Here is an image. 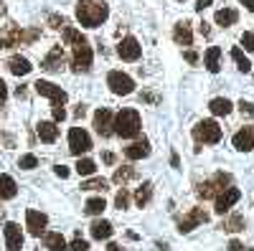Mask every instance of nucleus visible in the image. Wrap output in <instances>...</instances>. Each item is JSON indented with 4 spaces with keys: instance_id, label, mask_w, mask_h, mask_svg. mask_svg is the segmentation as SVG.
<instances>
[{
    "instance_id": "nucleus-29",
    "label": "nucleus",
    "mask_w": 254,
    "mask_h": 251,
    "mask_svg": "<svg viewBox=\"0 0 254 251\" xmlns=\"http://www.w3.org/2000/svg\"><path fill=\"white\" fill-rule=\"evenodd\" d=\"M219 228H224V231H244V216H229L221 221Z\"/></svg>"
},
{
    "instance_id": "nucleus-40",
    "label": "nucleus",
    "mask_w": 254,
    "mask_h": 251,
    "mask_svg": "<svg viewBox=\"0 0 254 251\" xmlns=\"http://www.w3.org/2000/svg\"><path fill=\"white\" fill-rule=\"evenodd\" d=\"M242 46L254 53V33H244V36H242Z\"/></svg>"
},
{
    "instance_id": "nucleus-27",
    "label": "nucleus",
    "mask_w": 254,
    "mask_h": 251,
    "mask_svg": "<svg viewBox=\"0 0 254 251\" xmlns=\"http://www.w3.org/2000/svg\"><path fill=\"white\" fill-rule=\"evenodd\" d=\"M150 198H153V183H142V185L137 188V193H135L137 208H145L147 203H150Z\"/></svg>"
},
{
    "instance_id": "nucleus-46",
    "label": "nucleus",
    "mask_w": 254,
    "mask_h": 251,
    "mask_svg": "<svg viewBox=\"0 0 254 251\" xmlns=\"http://www.w3.org/2000/svg\"><path fill=\"white\" fill-rule=\"evenodd\" d=\"M84 114H87V107H84V104H79V107L74 109V117H76V119H81Z\"/></svg>"
},
{
    "instance_id": "nucleus-22",
    "label": "nucleus",
    "mask_w": 254,
    "mask_h": 251,
    "mask_svg": "<svg viewBox=\"0 0 254 251\" xmlns=\"http://www.w3.org/2000/svg\"><path fill=\"white\" fill-rule=\"evenodd\" d=\"M18 193V185L10 175H0V201H10Z\"/></svg>"
},
{
    "instance_id": "nucleus-49",
    "label": "nucleus",
    "mask_w": 254,
    "mask_h": 251,
    "mask_svg": "<svg viewBox=\"0 0 254 251\" xmlns=\"http://www.w3.org/2000/svg\"><path fill=\"white\" fill-rule=\"evenodd\" d=\"M102 160L107 162V165H112V162H115V155H112V152H104V155H102Z\"/></svg>"
},
{
    "instance_id": "nucleus-51",
    "label": "nucleus",
    "mask_w": 254,
    "mask_h": 251,
    "mask_svg": "<svg viewBox=\"0 0 254 251\" xmlns=\"http://www.w3.org/2000/svg\"><path fill=\"white\" fill-rule=\"evenodd\" d=\"M15 94H18V99H23V97H26V89H23V87H18Z\"/></svg>"
},
{
    "instance_id": "nucleus-31",
    "label": "nucleus",
    "mask_w": 254,
    "mask_h": 251,
    "mask_svg": "<svg viewBox=\"0 0 254 251\" xmlns=\"http://www.w3.org/2000/svg\"><path fill=\"white\" fill-rule=\"evenodd\" d=\"M104 208H107V203H104V198H89L87 205H84V213H89V216H99Z\"/></svg>"
},
{
    "instance_id": "nucleus-47",
    "label": "nucleus",
    "mask_w": 254,
    "mask_h": 251,
    "mask_svg": "<svg viewBox=\"0 0 254 251\" xmlns=\"http://www.w3.org/2000/svg\"><path fill=\"white\" fill-rule=\"evenodd\" d=\"M229 251H244V246L234 239V241H229Z\"/></svg>"
},
{
    "instance_id": "nucleus-26",
    "label": "nucleus",
    "mask_w": 254,
    "mask_h": 251,
    "mask_svg": "<svg viewBox=\"0 0 254 251\" xmlns=\"http://www.w3.org/2000/svg\"><path fill=\"white\" fill-rule=\"evenodd\" d=\"M237 20H239V13H237L234 8H224V10H216V23H219V26H224V28L234 26Z\"/></svg>"
},
{
    "instance_id": "nucleus-1",
    "label": "nucleus",
    "mask_w": 254,
    "mask_h": 251,
    "mask_svg": "<svg viewBox=\"0 0 254 251\" xmlns=\"http://www.w3.org/2000/svg\"><path fill=\"white\" fill-rule=\"evenodd\" d=\"M64 41H66V44H71V51H74V56H71V69H74L76 74H87V71L92 69V46L87 44V38H84L76 28L66 26V28H64Z\"/></svg>"
},
{
    "instance_id": "nucleus-54",
    "label": "nucleus",
    "mask_w": 254,
    "mask_h": 251,
    "mask_svg": "<svg viewBox=\"0 0 254 251\" xmlns=\"http://www.w3.org/2000/svg\"><path fill=\"white\" fill-rule=\"evenodd\" d=\"M3 13H5V5H3V3H0V15H3Z\"/></svg>"
},
{
    "instance_id": "nucleus-12",
    "label": "nucleus",
    "mask_w": 254,
    "mask_h": 251,
    "mask_svg": "<svg viewBox=\"0 0 254 251\" xmlns=\"http://www.w3.org/2000/svg\"><path fill=\"white\" fill-rule=\"evenodd\" d=\"M117 53H120L122 61H137L142 56V46L137 44V38L127 36V38H122V44L117 46Z\"/></svg>"
},
{
    "instance_id": "nucleus-10",
    "label": "nucleus",
    "mask_w": 254,
    "mask_h": 251,
    "mask_svg": "<svg viewBox=\"0 0 254 251\" xmlns=\"http://www.w3.org/2000/svg\"><path fill=\"white\" fill-rule=\"evenodd\" d=\"M26 41V31H20L15 23L0 28V49H13V46H20Z\"/></svg>"
},
{
    "instance_id": "nucleus-24",
    "label": "nucleus",
    "mask_w": 254,
    "mask_h": 251,
    "mask_svg": "<svg viewBox=\"0 0 254 251\" xmlns=\"http://www.w3.org/2000/svg\"><path fill=\"white\" fill-rule=\"evenodd\" d=\"M221 49L219 46H211L208 51H206V69L211 71V74H219V69H221Z\"/></svg>"
},
{
    "instance_id": "nucleus-44",
    "label": "nucleus",
    "mask_w": 254,
    "mask_h": 251,
    "mask_svg": "<svg viewBox=\"0 0 254 251\" xmlns=\"http://www.w3.org/2000/svg\"><path fill=\"white\" fill-rule=\"evenodd\" d=\"M211 3H214V0H198V3H196V10H198V13H203Z\"/></svg>"
},
{
    "instance_id": "nucleus-34",
    "label": "nucleus",
    "mask_w": 254,
    "mask_h": 251,
    "mask_svg": "<svg viewBox=\"0 0 254 251\" xmlns=\"http://www.w3.org/2000/svg\"><path fill=\"white\" fill-rule=\"evenodd\" d=\"M81 191H107V180L104 178H89L81 183Z\"/></svg>"
},
{
    "instance_id": "nucleus-53",
    "label": "nucleus",
    "mask_w": 254,
    "mask_h": 251,
    "mask_svg": "<svg viewBox=\"0 0 254 251\" xmlns=\"http://www.w3.org/2000/svg\"><path fill=\"white\" fill-rule=\"evenodd\" d=\"M171 165H173V167H178V155H176V152L171 155Z\"/></svg>"
},
{
    "instance_id": "nucleus-21",
    "label": "nucleus",
    "mask_w": 254,
    "mask_h": 251,
    "mask_svg": "<svg viewBox=\"0 0 254 251\" xmlns=\"http://www.w3.org/2000/svg\"><path fill=\"white\" fill-rule=\"evenodd\" d=\"M36 132H38V137H41V142H56V137H59V127H56V122H38V127H36Z\"/></svg>"
},
{
    "instance_id": "nucleus-17",
    "label": "nucleus",
    "mask_w": 254,
    "mask_h": 251,
    "mask_svg": "<svg viewBox=\"0 0 254 251\" xmlns=\"http://www.w3.org/2000/svg\"><path fill=\"white\" fill-rule=\"evenodd\" d=\"M44 66L46 71H61L64 69V51H61V46H54L49 53H46V58H44Z\"/></svg>"
},
{
    "instance_id": "nucleus-7",
    "label": "nucleus",
    "mask_w": 254,
    "mask_h": 251,
    "mask_svg": "<svg viewBox=\"0 0 254 251\" xmlns=\"http://www.w3.org/2000/svg\"><path fill=\"white\" fill-rule=\"evenodd\" d=\"M69 150H71V155L81 157L84 152L92 150V137L84 132L81 127H71L69 130Z\"/></svg>"
},
{
    "instance_id": "nucleus-11",
    "label": "nucleus",
    "mask_w": 254,
    "mask_h": 251,
    "mask_svg": "<svg viewBox=\"0 0 254 251\" xmlns=\"http://www.w3.org/2000/svg\"><path fill=\"white\" fill-rule=\"evenodd\" d=\"M26 226H28V234L31 236H41L46 231L49 226V216L41 213V211H33V208H28L26 211Z\"/></svg>"
},
{
    "instance_id": "nucleus-25",
    "label": "nucleus",
    "mask_w": 254,
    "mask_h": 251,
    "mask_svg": "<svg viewBox=\"0 0 254 251\" xmlns=\"http://www.w3.org/2000/svg\"><path fill=\"white\" fill-rule=\"evenodd\" d=\"M89 231H92V236H94L97 241L110 239V236H112V223H110V221H94V223L89 226Z\"/></svg>"
},
{
    "instance_id": "nucleus-41",
    "label": "nucleus",
    "mask_w": 254,
    "mask_h": 251,
    "mask_svg": "<svg viewBox=\"0 0 254 251\" xmlns=\"http://www.w3.org/2000/svg\"><path fill=\"white\" fill-rule=\"evenodd\" d=\"M66 119V109L64 107H54V122H64Z\"/></svg>"
},
{
    "instance_id": "nucleus-48",
    "label": "nucleus",
    "mask_w": 254,
    "mask_h": 251,
    "mask_svg": "<svg viewBox=\"0 0 254 251\" xmlns=\"http://www.w3.org/2000/svg\"><path fill=\"white\" fill-rule=\"evenodd\" d=\"M239 3H242L247 10H252V13H254V0H239Z\"/></svg>"
},
{
    "instance_id": "nucleus-19",
    "label": "nucleus",
    "mask_w": 254,
    "mask_h": 251,
    "mask_svg": "<svg viewBox=\"0 0 254 251\" xmlns=\"http://www.w3.org/2000/svg\"><path fill=\"white\" fill-rule=\"evenodd\" d=\"M173 41L178 46H190L193 44V31H190V26L186 23H178V26H173Z\"/></svg>"
},
{
    "instance_id": "nucleus-14",
    "label": "nucleus",
    "mask_w": 254,
    "mask_h": 251,
    "mask_svg": "<svg viewBox=\"0 0 254 251\" xmlns=\"http://www.w3.org/2000/svg\"><path fill=\"white\" fill-rule=\"evenodd\" d=\"M5 246L8 251H20L23 249V231H20V226L8 221L5 223Z\"/></svg>"
},
{
    "instance_id": "nucleus-42",
    "label": "nucleus",
    "mask_w": 254,
    "mask_h": 251,
    "mask_svg": "<svg viewBox=\"0 0 254 251\" xmlns=\"http://www.w3.org/2000/svg\"><path fill=\"white\" fill-rule=\"evenodd\" d=\"M54 173H56L59 178H69V167H66V165H56Z\"/></svg>"
},
{
    "instance_id": "nucleus-8",
    "label": "nucleus",
    "mask_w": 254,
    "mask_h": 251,
    "mask_svg": "<svg viewBox=\"0 0 254 251\" xmlns=\"http://www.w3.org/2000/svg\"><path fill=\"white\" fill-rule=\"evenodd\" d=\"M107 84H110V89H112L117 97H127V94H132V92H135V81H132V76H127V74H122V71H110Z\"/></svg>"
},
{
    "instance_id": "nucleus-37",
    "label": "nucleus",
    "mask_w": 254,
    "mask_h": 251,
    "mask_svg": "<svg viewBox=\"0 0 254 251\" xmlns=\"http://www.w3.org/2000/svg\"><path fill=\"white\" fill-rule=\"evenodd\" d=\"M20 167H23V170H33V167L38 165V157L36 155H23L20 157V162H18Z\"/></svg>"
},
{
    "instance_id": "nucleus-28",
    "label": "nucleus",
    "mask_w": 254,
    "mask_h": 251,
    "mask_svg": "<svg viewBox=\"0 0 254 251\" xmlns=\"http://www.w3.org/2000/svg\"><path fill=\"white\" fill-rule=\"evenodd\" d=\"M208 109H211V114H216V117H226L229 112H231V101L229 99H211V104H208Z\"/></svg>"
},
{
    "instance_id": "nucleus-3",
    "label": "nucleus",
    "mask_w": 254,
    "mask_h": 251,
    "mask_svg": "<svg viewBox=\"0 0 254 251\" xmlns=\"http://www.w3.org/2000/svg\"><path fill=\"white\" fill-rule=\"evenodd\" d=\"M140 127H142V122H140V114L137 109H122L115 119H112V132L122 140H132L140 135Z\"/></svg>"
},
{
    "instance_id": "nucleus-38",
    "label": "nucleus",
    "mask_w": 254,
    "mask_h": 251,
    "mask_svg": "<svg viewBox=\"0 0 254 251\" xmlns=\"http://www.w3.org/2000/svg\"><path fill=\"white\" fill-rule=\"evenodd\" d=\"M71 251H89V244H87V241H84V239L76 234V239L71 241Z\"/></svg>"
},
{
    "instance_id": "nucleus-20",
    "label": "nucleus",
    "mask_w": 254,
    "mask_h": 251,
    "mask_svg": "<svg viewBox=\"0 0 254 251\" xmlns=\"http://www.w3.org/2000/svg\"><path fill=\"white\" fill-rule=\"evenodd\" d=\"M8 69H10V74H15V76H26V74H31V61L28 58H23V56H10L8 58Z\"/></svg>"
},
{
    "instance_id": "nucleus-55",
    "label": "nucleus",
    "mask_w": 254,
    "mask_h": 251,
    "mask_svg": "<svg viewBox=\"0 0 254 251\" xmlns=\"http://www.w3.org/2000/svg\"><path fill=\"white\" fill-rule=\"evenodd\" d=\"M178 3H181V0H178Z\"/></svg>"
},
{
    "instance_id": "nucleus-50",
    "label": "nucleus",
    "mask_w": 254,
    "mask_h": 251,
    "mask_svg": "<svg viewBox=\"0 0 254 251\" xmlns=\"http://www.w3.org/2000/svg\"><path fill=\"white\" fill-rule=\"evenodd\" d=\"M201 36H206V38L211 36V28H208V23H201Z\"/></svg>"
},
{
    "instance_id": "nucleus-9",
    "label": "nucleus",
    "mask_w": 254,
    "mask_h": 251,
    "mask_svg": "<svg viewBox=\"0 0 254 251\" xmlns=\"http://www.w3.org/2000/svg\"><path fill=\"white\" fill-rule=\"evenodd\" d=\"M208 221V213L203 211V208H190V211L178 221V231L181 234H188V231H193L196 226H201V223H206Z\"/></svg>"
},
{
    "instance_id": "nucleus-5",
    "label": "nucleus",
    "mask_w": 254,
    "mask_h": 251,
    "mask_svg": "<svg viewBox=\"0 0 254 251\" xmlns=\"http://www.w3.org/2000/svg\"><path fill=\"white\" fill-rule=\"evenodd\" d=\"M193 140L198 145H216L221 140V127L214 119H203L193 127Z\"/></svg>"
},
{
    "instance_id": "nucleus-39",
    "label": "nucleus",
    "mask_w": 254,
    "mask_h": 251,
    "mask_svg": "<svg viewBox=\"0 0 254 251\" xmlns=\"http://www.w3.org/2000/svg\"><path fill=\"white\" fill-rule=\"evenodd\" d=\"M239 112H242V114H247V117H254V104L242 99V101H239Z\"/></svg>"
},
{
    "instance_id": "nucleus-36",
    "label": "nucleus",
    "mask_w": 254,
    "mask_h": 251,
    "mask_svg": "<svg viewBox=\"0 0 254 251\" xmlns=\"http://www.w3.org/2000/svg\"><path fill=\"white\" fill-rule=\"evenodd\" d=\"M115 205L120 208V211H125V208H127V205H130V193H127V191H125V188H122V191L117 193V198H115Z\"/></svg>"
},
{
    "instance_id": "nucleus-16",
    "label": "nucleus",
    "mask_w": 254,
    "mask_h": 251,
    "mask_svg": "<svg viewBox=\"0 0 254 251\" xmlns=\"http://www.w3.org/2000/svg\"><path fill=\"white\" fill-rule=\"evenodd\" d=\"M234 148H237L239 152L254 150V127H252V124H249V127H244V130H239V132L234 135Z\"/></svg>"
},
{
    "instance_id": "nucleus-13",
    "label": "nucleus",
    "mask_w": 254,
    "mask_h": 251,
    "mask_svg": "<svg viewBox=\"0 0 254 251\" xmlns=\"http://www.w3.org/2000/svg\"><path fill=\"white\" fill-rule=\"evenodd\" d=\"M239 198H242V193H239V188H226V191H221L219 196H216V213H226L229 211V208L231 205H234V203H239Z\"/></svg>"
},
{
    "instance_id": "nucleus-6",
    "label": "nucleus",
    "mask_w": 254,
    "mask_h": 251,
    "mask_svg": "<svg viewBox=\"0 0 254 251\" xmlns=\"http://www.w3.org/2000/svg\"><path fill=\"white\" fill-rule=\"evenodd\" d=\"M33 89L41 94V97H49L51 101H54V107H64L66 104V92H64L61 87H56V84H51V81H44V79H38L36 84H33Z\"/></svg>"
},
{
    "instance_id": "nucleus-30",
    "label": "nucleus",
    "mask_w": 254,
    "mask_h": 251,
    "mask_svg": "<svg viewBox=\"0 0 254 251\" xmlns=\"http://www.w3.org/2000/svg\"><path fill=\"white\" fill-rule=\"evenodd\" d=\"M135 178V167H117V170H115V175H112V180L115 183H120V185H125V183H130Z\"/></svg>"
},
{
    "instance_id": "nucleus-2",
    "label": "nucleus",
    "mask_w": 254,
    "mask_h": 251,
    "mask_svg": "<svg viewBox=\"0 0 254 251\" xmlns=\"http://www.w3.org/2000/svg\"><path fill=\"white\" fill-rule=\"evenodd\" d=\"M110 15V8L104 0H79L76 3V20L87 28H97L102 26Z\"/></svg>"
},
{
    "instance_id": "nucleus-45",
    "label": "nucleus",
    "mask_w": 254,
    "mask_h": 251,
    "mask_svg": "<svg viewBox=\"0 0 254 251\" xmlns=\"http://www.w3.org/2000/svg\"><path fill=\"white\" fill-rule=\"evenodd\" d=\"M186 61H188V64H196V61H198V53H196V51H186Z\"/></svg>"
},
{
    "instance_id": "nucleus-52",
    "label": "nucleus",
    "mask_w": 254,
    "mask_h": 251,
    "mask_svg": "<svg viewBox=\"0 0 254 251\" xmlns=\"http://www.w3.org/2000/svg\"><path fill=\"white\" fill-rule=\"evenodd\" d=\"M107 251H125V249H122V246H117V244H110V246H107Z\"/></svg>"
},
{
    "instance_id": "nucleus-15",
    "label": "nucleus",
    "mask_w": 254,
    "mask_h": 251,
    "mask_svg": "<svg viewBox=\"0 0 254 251\" xmlns=\"http://www.w3.org/2000/svg\"><path fill=\"white\" fill-rule=\"evenodd\" d=\"M112 119H115V117H112L110 109H104V107L97 109V112H94V130H97L102 137H110V135H112Z\"/></svg>"
},
{
    "instance_id": "nucleus-23",
    "label": "nucleus",
    "mask_w": 254,
    "mask_h": 251,
    "mask_svg": "<svg viewBox=\"0 0 254 251\" xmlns=\"http://www.w3.org/2000/svg\"><path fill=\"white\" fill-rule=\"evenodd\" d=\"M44 244H46V249H49V251H71V249L66 246V241H64V236H61V234H56V231L46 234V236H44Z\"/></svg>"
},
{
    "instance_id": "nucleus-4",
    "label": "nucleus",
    "mask_w": 254,
    "mask_h": 251,
    "mask_svg": "<svg viewBox=\"0 0 254 251\" xmlns=\"http://www.w3.org/2000/svg\"><path fill=\"white\" fill-rule=\"evenodd\" d=\"M231 185V175L229 173H216L214 178H208V180H203L201 185H198V198H216L221 191H226V188Z\"/></svg>"
},
{
    "instance_id": "nucleus-43",
    "label": "nucleus",
    "mask_w": 254,
    "mask_h": 251,
    "mask_svg": "<svg viewBox=\"0 0 254 251\" xmlns=\"http://www.w3.org/2000/svg\"><path fill=\"white\" fill-rule=\"evenodd\" d=\"M8 99V87H5V81H0V104H5Z\"/></svg>"
},
{
    "instance_id": "nucleus-35",
    "label": "nucleus",
    "mask_w": 254,
    "mask_h": 251,
    "mask_svg": "<svg viewBox=\"0 0 254 251\" xmlns=\"http://www.w3.org/2000/svg\"><path fill=\"white\" fill-rule=\"evenodd\" d=\"M49 26H51V28H61V31H64V28H66L69 23H66V18H64V15H59V13H51V15H49Z\"/></svg>"
},
{
    "instance_id": "nucleus-33",
    "label": "nucleus",
    "mask_w": 254,
    "mask_h": 251,
    "mask_svg": "<svg viewBox=\"0 0 254 251\" xmlns=\"http://www.w3.org/2000/svg\"><path fill=\"white\" fill-rule=\"evenodd\" d=\"M231 58L237 61V66H239V71H252V64H249V58L244 56V51L242 49H231Z\"/></svg>"
},
{
    "instance_id": "nucleus-18",
    "label": "nucleus",
    "mask_w": 254,
    "mask_h": 251,
    "mask_svg": "<svg viewBox=\"0 0 254 251\" xmlns=\"http://www.w3.org/2000/svg\"><path fill=\"white\" fill-rule=\"evenodd\" d=\"M125 155L130 157V160H142V157L150 155V142H147L145 137L142 140H135L130 148H125Z\"/></svg>"
},
{
    "instance_id": "nucleus-32",
    "label": "nucleus",
    "mask_w": 254,
    "mask_h": 251,
    "mask_svg": "<svg viewBox=\"0 0 254 251\" xmlns=\"http://www.w3.org/2000/svg\"><path fill=\"white\" fill-rule=\"evenodd\" d=\"M94 170H97L94 160H89V157H79L76 160V173L79 175H94Z\"/></svg>"
}]
</instances>
